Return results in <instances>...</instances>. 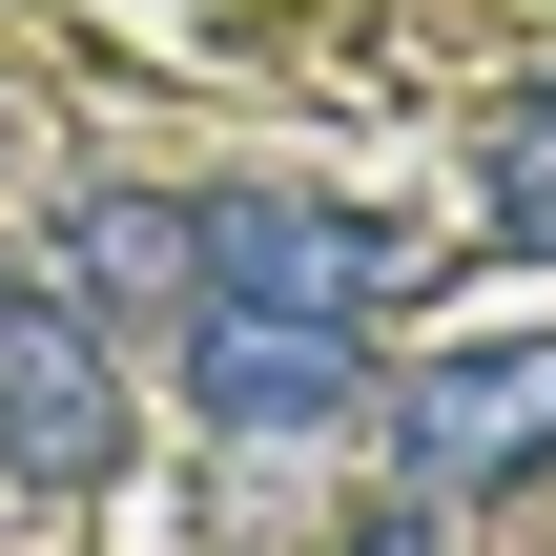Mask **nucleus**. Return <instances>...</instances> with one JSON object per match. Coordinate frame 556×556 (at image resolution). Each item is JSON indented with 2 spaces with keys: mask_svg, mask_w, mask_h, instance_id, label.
Instances as JSON below:
<instances>
[{
  "mask_svg": "<svg viewBox=\"0 0 556 556\" xmlns=\"http://www.w3.org/2000/svg\"><path fill=\"white\" fill-rule=\"evenodd\" d=\"M371 413H392V475L413 495H454V516L475 495H536L556 475V330H433Z\"/></svg>",
  "mask_w": 556,
  "mask_h": 556,
  "instance_id": "obj_1",
  "label": "nucleus"
},
{
  "mask_svg": "<svg viewBox=\"0 0 556 556\" xmlns=\"http://www.w3.org/2000/svg\"><path fill=\"white\" fill-rule=\"evenodd\" d=\"M165 351H186V413H206L227 454H309V433L371 413V330H330V309H227V289H186Z\"/></svg>",
  "mask_w": 556,
  "mask_h": 556,
  "instance_id": "obj_2",
  "label": "nucleus"
},
{
  "mask_svg": "<svg viewBox=\"0 0 556 556\" xmlns=\"http://www.w3.org/2000/svg\"><path fill=\"white\" fill-rule=\"evenodd\" d=\"M186 289H227V309H330V330H371V309L413 289V248H392L371 206H309V186H206V206H186Z\"/></svg>",
  "mask_w": 556,
  "mask_h": 556,
  "instance_id": "obj_3",
  "label": "nucleus"
},
{
  "mask_svg": "<svg viewBox=\"0 0 556 556\" xmlns=\"http://www.w3.org/2000/svg\"><path fill=\"white\" fill-rule=\"evenodd\" d=\"M0 475L21 495H103L124 475V351L83 289H0Z\"/></svg>",
  "mask_w": 556,
  "mask_h": 556,
  "instance_id": "obj_4",
  "label": "nucleus"
},
{
  "mask_svg": "<svg viewBox=\"0 0 556 556\" xmlns=\"http://www.w3.org/2000/svg\"><path fill=\"white\" fill-rule=\"evenodd\" d=\"M62 289H83V309H186V186H103Z\"/></svg>",
  "mask_w": 556,
  "mask_h": 556,
  "instance_id": "obj_5",
  "label": "nucleus"
},
{
  "mask_svg": "<svg viewBox=\"0 0 556 556\" xmlns=\"http://www.w3.org/2000/svg\"><path fill=\"white\" fill-rule=\"evenodd\" d=\"M495 227H516V248H556V83L495 124Z\"/></svg>",
  "mask_w": 556,
  "mask_h": 556,
  "instance_id": "obj_6",
  "label": "nucleus"
},
{
  "mask_svg": "<svg viewBox=\"0 0 556 556\" xmlns=\"http://www.w3.org/2000/svg\"><path fill=\"white\" fill-rule=\"evenodd\" d=\"M330 556H454V495H413V475H392V495H371V516H351Z\"/></svg>",
  "mask_w": 556,
  "mask_h": 556,
  "instance_id": "obj_7",
  "label": "nucleus"
}]
</instances>
